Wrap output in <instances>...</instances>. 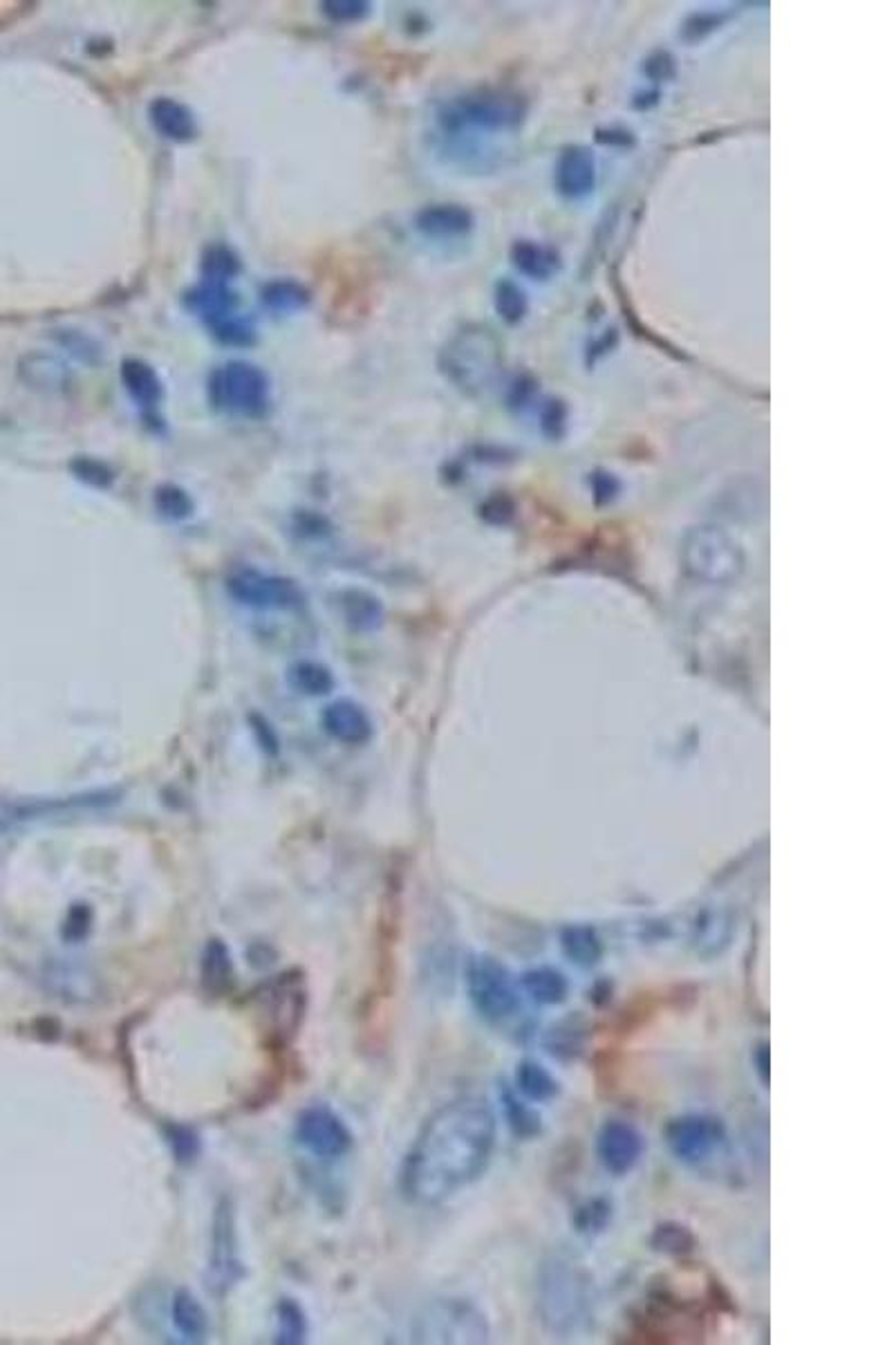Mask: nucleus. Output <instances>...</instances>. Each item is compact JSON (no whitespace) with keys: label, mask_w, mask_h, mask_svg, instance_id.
<instances>
[{"label":"nucleus","mask_w":896,"mask_h":1345,"mask_svg":"<svg viewBox=\"0 0 896 1345\" xmlns=\"http://www.w3.org/2000/svg\"><path fill=\"white\" fill-rule=\"evenodd\" d=\"M597 142L605 144V146H630L635 142L630 131H621V129H607V131H597Z\"/></svg>","instance_id":"obj_44"},{"label":"nucleus","mask_w":896,"mask_h":1345,"mask_svg":"<svg viewBox=\"0 0 896 1345\" xmlns=\"http://www.w3.org/2000/svg\"><path fill=\"white\" fill-rule=\"evenodd\" d=\"M650 1245L659 1254L684 1256V1254L695 1249V1236H692V1232H690L688 1226L677 1224V1222H666V1224H659L654 1228Z\"/></svg>","instance_id":"obj_29"},{"label":"nucleus","mask_w":896,"mask_h":1345,"mask_svg":"<svg viewBox=\"0 0 896 1345\" xmlns=\"http://www.w3.org/2000/svg\"><path fill=\"white\" fill-rule=\"evenodd\" d=\"M148 120L155 131L173 142H186L196 135V120H193V112L184 103L169 99V97L155 99L148 106Z\"/></svg>","instance_id":"obj_18"},{"label":"nucleus","mask_w":896,"mask_h":1345,"mask_svg":"<svg viewBox=\"0 0 896 1345\" xmlns=\"http://www.w3.org/2000/svg\"><path fill=\"white\" fill-rule=\"evenodd\" d=\"M753 1063H756V1072H758V1079H760V1084H762L764 1088H769V1081H771V1054H769V1046H766V1043H762V1046L756 1050V1054H753Z\"/></svg>","instance_id":"obj_42"},{"label":"nucleus","mask_w":896,"mask_h":1345,"mask_svg":"<svg viewBox=\"0 0 896 1345\" xmlns=\"http://www.w3.org/2000/svg\"><path fill=\"white\" fill-rule=\"evenodd\" d=\"M122 381L128 395L142 408H155L162 400V381L146 362L126 359L122 364Z\"/></svg>","instance_id":"obj_21"},{"label":"nucleus","mask_w":896,"mask_h":1345,"mask_svg":"<svg viewBox=\"0 0 896 1345\" xmlns=\"http://www.w3.org/2000/svg\"><path fill=\"white\" fill-rule=\"evenodd\" d=\"M733 936H735V915L726 906L699 908L688 925L690 946L701 957L722 955L731 946Z\"/></svg>","instance_id":"obj_14"},{"label":"nucleus","mask_w":896,"mask_h":1345,"mask_svg":"<svg viewBox=\"0 0 896 1345\" xmlns=\"http://www.w3.org/2000/svg\"><path fill=\"white\" fill-rule=\"evenodd\" d=\"M343 612L345 620L353 624L355 628L361 631H375L377 626H381V618H383V608L381 603L366 592H345L343 595Z\"/></svg>","instance_id":"obj_28"},{"label":"nucleus","mask_w":896,"mask_h":1345,"mask_svg":"<svg viewBox=\"0 0 896 1345\" xmlns=\"http://www.w3.org/2000/svg\"><path fill=\"white\" fill-rule=\"evenodd\" d=\"M211 1285L216 1289H226L229 1285L241 1279V1262L236 1247V1232H233V1215L226 1205H222L213 1220V1240H211Z\"/></svg>","instance_id":"obj_15"},{"label":"nucleus","mask_w":896,"mask_h":1345,"mask_svg":"<svg viewBox=\"0 0 896 1345\" xmlns=\"http://www.w3.org/2000/svg\"><path fill=\"white\" fill-rule=\"evenodd\" d=\"M643 74L648 76L650 82H668L675 76V59L671 52L659 50L652 52L646 61H643Z\"/></svg>","instance_id":"obj_38"},{"label":"nucleus","mask_w":896,"mask_h":1345,"mask_svg":"<svg viewBox=\"0 0 896 1345\" xmlns=\"http://www.w3.org/2000/svg\"><path fill=\"white\" fill-rule=\"evenodd\" d=\"M726 1139V1128L711 1114H686L668 1124L666 1141L684 1164L709 1162Z\"/></svg>","instance_id":"obj_10"},{"label":"nucleus","mask_w":896,"mask_h":1345,"mask_svg":"<svg viewBox=\"0 0 896 1345\" xmlns=\"http://www.w3.org/2000/svg\"><path fill=\"white\" fill-rule=\"evenodd\" d=\"M516 1092L529 1103H548L559 1097L561 1084L538 1061H523L516 1067Z\"/></svg>","instance_id":"obj_23"},{"label":"nucleus","mask_w":896,"mask_h":1345,"mask_svg":"<svg viewBox=\"0 0 896 1345\" xmlns=\"http://www.w3.org/2000/svg\"><path fill=\"white\" fill-rule=\"evenodd\" d=\"M498 1120L484 1097H457L424 1122L400 1173L402 1194L417 1207H438L489 1166Z\"/></svg>","instance_id":"obj_1"},{"label":"nucleus","mask_w":896,"mask_h":1345,"mask_svg":"<svg viewBox=\"0 0 896 1345\" xmlns=\"http://www.w3.org/2000/svg\"><path fill=\"white\" fill-rule=\"evenodd\" d=\"M262 296L271 310H277V313L300 310V307L307 303V294L294 283H271L267 285Z\"/></svg>","instance_id":"obj_33"},{"label":"nucleus","mask_w":896,"mask_h":1345,"mask_svg":"<svg viewBox=\"0 0 896 1345\" xmlns=\"http://www.w3.org/2000/svg\"><path fill=\"white\" fill-rule=\"evenodd\" d=\"M321 724L332 741L345 747H361L370 743L375 734L368 711L353 700H336L328 705L321 716Z\"/></svg>","instance_id":"obj_16"},{"label":"nucleus","mask_w":896,"mask_h":1345,"mask_svg":"<svg viewBox=\"0 0 896 1345\" xmlns=\"http://www.w3.org/2000/svg\"><path fill=\"white\" fill-rule=\"evenodd\" d=\"M538 1312L542 1325L556 1336L588 1330L597 1315L594 1276L580 1262L554 1256L538 1276Z\"/></svg>","instance_id":"obj_2"},{"label":"nucleus","mask_w":896,"mask_h":1345,"mask_svg":"<svg viewBox=\"0 0 896 1345\" xmlns=\"http://www.w3.org/2000/svg\"><path fill=\"white\" fill-rule=\"evenodd\" d=\"M476 216L464 205H428L415 216V229L428 241H457L469 236Z\"/></svg>","instance_id":"obj_17"},{"label":"nucleus","mask_w":896,"mask_h":1345,"mask_svg":"<svg viewBox=\"0 0 896 1345\" xmlns=\"http://www.w3.org/2000/svg\"><path fill=\"white\" fill-rule=\"evenodd\" d=\"M171 1317L177 1332L186 1341H202L209 1332V1317L202 1308V1303L191 1292H177L171 1305Z\"/></svg>","instance_id":"obj_24"},{"label":"nucleus","mask_w":896,"mask_h":1345,"mask_svg":"<svg viewBox=\"0 0 896 1345\" xmlns=\"http://www.w3.org/2000/svg\"><path fill=\"white\" fill-rule=\"evenodd\" d=\"M491 1328L487 1315L466 1298H440L428 1303L410 1325L415 1343H484Z\"/></svg>","instance_id":"obj_6"},{"label":"nucleus","mask_w":896,"mask_h":1345,"mask_svg":"<svg viewBox=\"0 0 896 1345\" xmlns=\"http://www.w3.org/2000/svg\"><path fill=\"white\" fill-rule=\"evenodd\" d=\"M277 1334L281 1343H298L305 1334V1319L300 1317V1310L296 1308V1305L290 1300L279 1305Z\"/></svg>","instance_id":"obj_35"},{"label":"nucleus","mask_w":896,"mask_h":1345,"mask_svg":"<svg viewBox=\"0 0 896 1345\" xmlns=\"http://www.w3.org/2000/svg\"><path fill=\"white\" fill-rule=\"evenodd\" d=\"M527 101L512 90L480 88L457 95L438 110V133L449 150L480 135H510L523 129Z\"/></svg>","instance_id":"obj_3"},{"label":"nucleus","mask_w":896,"mask_h":1345,"mask_svg":"<svg viewBox=\"0 0 896 1345\" xmlns=\"http://www.w3.org/2000/svg\"><path fill=\"white\" fill-rule=\"evenodd\" d=\"M556 191L567 200H582L597 188V160L588 146H567L554 167Z\"/></svg>","instance_id":"obj_13"},{"label":"nucleus","mask_w":896,"mask_h":1345,"mask_svg":"<svg viewBox=\"0 0 896 1345\" xmlns=\"http://www.w3.org/2000/svg\"><path fill=\"white\" fill-rule=\"evenodd\" d=\"M747 552L737 536L722 525L704 523L686 531L682 567L690 579L707 586H731L742 576Z\"/></svg>","instance_id":"obj_4"},{"label":"nucleus","mask_w":896,"mask_h":1345,"mask_svg":"<svg viewBox=\"0 0 896 1345\" xmlns=\"http://www.w3.org/2000/svg\"><path fill=\"white\" fill-rule=\"evenodd\" d=\"M440 368L466 395L487 393L502 368V345L484 326H466L444 345Z\"/></svg>","instance_id":"obj_5"},{"label":"nucleus","mask_w":896,"mask_h":1345,"mask_svg":"<svg viewBox=\"0 0 896 1345\" xmlns=\"http://www.w3.org/2000/svg\"><path fill=\"white\" fill-rule=\"evenodd\" d=\"M323 12L336 23H357L368 16V3H353V0H336V3H323Z\"/></svg>","instance_id":"obj_39"},{"label":"nucleus","mask_w":896,"mask_h":1345,"mask_svg":"<svg viewBox=\"0 0 896 1345\" xmlns=\"http://www.w3.org/2000/svg\"><path fill=\"white\" fill-rule=\"evenodd\" d=\"M231 976V963H229V951L220 944V942H211L207 946L205 953V963H202V978L205 985L213 991L222 989L226 985Z\"/></svg>","instance_id":"obj_32"},{"label":"nucleus","mask_w":896,"mask_h":1345,"mask_svg":"<svg viewBox=\"0 0 896 1345\" xmlns=\"http://www.w3.org/2000/svg\"><path fill=\"white\" fill-rule=\"evenodd\" d=\"M597 1156L607 1173L628 1175L643 1158V1137L633 1124L612 1120L599 1130Z\"/></svg>","instance_id":"obj_12"},{"label":"nucleus","mask_w":896,"mask_h":1345,"mask_svg":"<svg viewBox=\"0 0 896 1345\" xmlns=\"http://www.w3.org/2000/svg\"><path fill=\"white\" fill-rule=\"evenodd\" d=\"M238 272H241V262L236 256H233L231 249L222 245H213L207 249L205 260H202V279L231 283Z\"/></svg>","instance_id":"obj_31"},{"label":"nucleus","mask_w":896,"mask_h":1345,"mask_svg":"<svg viewBox=\"0 0 896 1345\" xmlns=\"http://www.w3.org/2000/svg\"><path fill=\"white\" fill-rule=\"evenodd\" d=\"M726 21H728V12H697L686 19L682 27V38L688 44L701 41V38H707L709 34L720 29Z\"/></svg>","instance_id":"obj_34"},{"label":"nucleus","mask_w":896,"mask_h":1345,"mask_svg":"<svg viewBox=\"0 0 896 1345\" xmlns=\"http://www.w3.org/2000/svg\"><path fill=\"white\" fill-rule=\"evenodd\" d=\"M466 993L476 1012L493 1025L512 1020L520 1010V991L498 957L478 953L466 965Z\"/></svg>","instance_id":"obj_7"},{"label":"nucleus","mask_w":896,"mask_h":1345,"mask_svg":"<svg viewBox=\"0 0 896 1345\" xmlns=\"http://www.w3.org/2000/svg\"><path fill=\"white\" fill-rule=\"evenodd\" d=\"M592 489L597 498H605V501H612L618 491V482L612 474H594L592 478Z\"/></svg>","instance_id":"obj_41"},{"label":"nucleus","mask_w":896,"mask_h":1345,"mask_svg":"<svg viewBox=\"0 0 896 1345\" xmlns=\"http://www.w3.org/2000/svg\"><path fill=\"white\" fill-rule=\"evenodd\" d=\"M226 592L238 603L256 610H298L305 603V592L287 576L241 567L229 574Z\"/></svg>","instance_id":"obj_9"},{"label":"nucleus","mask_w":896,"mask_h":1345,"mask_svg":"<svg viewBox=\"0 0 896 1345\" xmlns=\"http://www.w3.org/2000/svg\"><path fill=\"white\" fill-rule=\"evenodd\" d=\"M612 1220V1202H607L605 1198H594L588 1200L582 1207H578L576 1215H574V1224L580 1234L588 1236H597L601 1232H605L607 1222Z\"/></svg>","instance_id":"obj_30"},{"label":"nucleus","mask_w":896,"mask_h":1345,"mask_svg":"<svg viewBox=\"0 0 896 1345\" xmlns=\"http://www.w3.org/2000/svg\"><path fill=\"white\" fill-rule=\"evenodd\" d=\"M510 258L518 272L531 281H550L561 269L559 252L538 241H516Z\"/></svg>","instance_id":"obj_19"},{"label":"nucleus","mask_w":896,"mask_h":1345,"mask_svg":"<svg viewBox=\"0 0 896 1345\" xmlns=\"http://www.w3.org/2000/svg\"><path fill=\"white\" fill-rule=\"evenodd\" d=\"M520 982L531 1001L544 1007H556L565 1003L569 995L567 978L559 969H552V967L531 969L520 978Z\"/></svg>","instance_id":"obj_22"},{"label":"nucleus","mask_w":896,"mask_h":1345,"mask_svg":"<svg viewBox=\"0 0 896 1345\" xmlns=\"http://www.w3.org/2000/svg\"><path fill=\"white\" fill-rule=\"evenodd\" d=\"M287 682L294 690L303 696H328L334 688V677L330 669L317 662H296L287 671Z\"/></svg>","instance_id":"obj_27"},{"label":"nucleus","mask_w":896,"mask_h":1345,"mask_svg":"<svg viewBox=\"0 0 896 1345\" xmlns=\"http://www.w3.org/2000/svg\"><path fill=\"white\" fill-rule=\"evenodd\" d=\"M533 391H536V383L527 377H520L512 387V395H510L512 406H525L533 398Z\"/></svg>","instance_id":"obj_43"},{"label":"nucleus","mask_w":896,"mask_h":1345,"mask_svg":"<svg viewBox=\"0 0 896 1345\" xmlns=\"http://www.w3.org/2000/svg\"><path fill=\"white\" fill-rule=\"evenodd\" d=\"M207 393L211 404L233 417H262L269 408V379L247 362H229L209 377Z\"/></svg>","instance_id":"obj_8"},{"label":"nucleus","mask_w":896,"mask_h":1345,"mask_svg":"<svg viewBox=\"0 0 896 1345\" xmlns=\"http://www.w3.org/2000/svg\"><path fill=\"white\" fill-rule=\"evenodd\" d=\"M493 307L506 326H520L529 313V298L518 283L500 279L493 288Z\"/></svg>","instance_id":"obj_26"},{"label":"nucleus","mask_w":896,"mask_h":1345,"mask_svg":"<svg viewBox=\"0 0 896 1345\" xmlns=\"http://www.w3.org/2000/svg\"><path fill=\"white\" fill-rule=\"evenodd\" d=\"M502 1108H504L506 1124H510L512 1133L518 1139H533V1137L540 1135V1130H542L540 1114L518 1092L504 1090L502 1092Z\"/></svg>","instance_id":"obj_25"},{"label":"nucleus","mask_w":896,"mask_h":1345,"mask_svg":"<svg viewBox=\"0 0 896 1345\" xmlns=\"http://www.w3.org/2000/svg\"><path fill=\"white\" fill-rule=\"evenodd\" d=\"M567 429V406L563 400H548L540 408V431L559 440Z\"/></svg>","instance_id":"obj_36"},{"label":"nucleus","mask_w":896,"mask_h":1345,"mask_svg":"<svg viewBox=\"0 0 896 1345\" xmlns=\"http://www.w3.org/2000/svg\"><path fill=\"white\" fill-rule=\"evenodd\" d=\"M580 1029L574 1025L569 1027H559L550 1034V1050L559 1056H574L580 1052Z\"/></svg>","instance_id":"obj_40"},{"label":"nucleus","mask_w":896,"mask_h":1345,"mask_svg":"<svg viewBox=\"0 0 896 1345\" xmlns=\"http://www.w3.org/2000/svg\"><path fill=\"white\" fill-rule=\"evenodd\" d=\"M296 1141L321 1160H334L353 1148V1133L345 1122L326 1105H311L303 1110L294 1128Z\"/></svg>","instance_id":"obj_11"},{"label":"nucleus","mask_w":896,"mask_h":1345,"mask_svg":"<svg viewBox=\"0 0 896 1345\" xmlns=\"http://www.w3.org/2000/svg\"><path fill=\"white\" fill-rule=\"evenodd\" d=\"M561 949L565 953V957L569 963H574L576 967L590 969L594 965L601 963L603 957V942L597 933V929L588 927V925H569L561 931Z\"/></svg>","instance_id":"obj_20"},{"label":"nucleus","mask_w":896,"mask_h":1345,"mask_svg":"<svg viewBox=\"0 0 896 1345\" xmlns=\"http://www.w3.org/2000/svg\"><path fill=\"white\" fill-rule=\"evenodd\" d=\"M155 503H158L160 512L164 516H169V518H184L193 510V503H191V498L186 496V491H182L180 487H173V485L162 487L158 491V496H155Z\"/></svg>","instance_id":"obj_37"}]
</instances>
